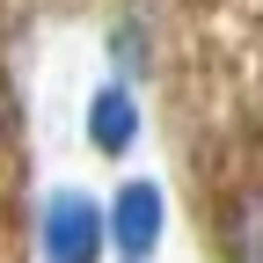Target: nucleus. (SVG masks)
Wrapping results in <instances>:
<instances>
[{"mask_svg": "<svg viewBox=\"0 0 263 263\" xmlns=\"http://www.w3.org/2000/svg\"><path fill=\"white\" fill-rule=\"evenodd\" d=\"M37 249H44V263H103L110 212L95 205L88 190H51L44 197V219H37Z\"/></svg>", "mask_w": 263, "mask_h": 263, "instance_id": "nucleus-1", "label": "nucleus"}, {"mask_svg": "<svg viewBox=\"0 0 263 263\" xmlns=\"http://www.w3.org/2000/svg\"><path fill=\"white\" fill-rule=\"evenodd\" d=\"M161 234H168V197H161V183L132 176L117 197H110V249L124 263H146L161 249Z\"/></svg>", "mask_w": 263, "mask_h": 263, "instance_id": "nucleus-2", "label": "nucleus"}, {"mask_svg": "<svg viewBox=\"0 0 263 263\" xmlns=\"http://www.w3.org/2000/svg\"><path fill=\"white\" fill-rule=\"evenodd\" d=\"M132 139H139V95H132V81H103L88 95V146L117 161V154H132Z\"/></svg>", "mask_w": 263, "mask_h": 263, "instance_id": "nucleus-3", "label": "nucleus"}, {"mask_svg": "<svg viewBox=\"0 0 263 263\" xmlns=\"http://www.w3.org/2000/svg\"><path fill=\"white\" fill-rule=\"evenodd\" d=\"M227 263H263V190H241L227 212Z\"/></svg>", "mask_w": 263, "mask_h": 263, "instance_id": "nucleus-4", "label": "nucleus"}, {"mask_svg": "<svg viewBox=\"0 0 263 263\" xmlns=\"http://www.w3.org/2000/svg\"><path fill=\"white\" fill-rule=\"evenodd\" d=\"M103 51H110V73L117 81H132V73H146V29L139 22H110V37H103Z\"/></svg>", "mask_w": 263, "mask_h": 263, "instance_id": "nucleus-5", "label": "nucleus"}]
</instances>
